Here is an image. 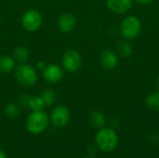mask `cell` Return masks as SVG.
<instances>
[{"label": "cell", "mask_w": 159, "mask_h": 158, "mask_svg": "<svg viewBox=\"0 0 159 158\" xmlns=\"http://www.w3.org/2000/svg\"><path fill=\"white\" fill-rule=\"evenodd\" d=\"M13 72L17 82L24 87L34 86L38 81V74L36 68L26 62L19 63L16 65Z\"/></svg>", "instance_id": "1"}, {"label": "cell", "mask_w": 159, "mask_h": 158, "mask_svg": "<svg viewBox=\"0 0 159 158\" xmlns=\"http://www.w3.org/2000/svg\"><path fill=\"white\" fill-rule=\"evenodd\" d=\"M107 7L115 13H125L132 6V0H106Z\"/></svg>", "instance_id": "11"}, {"label": "cell", "mask_w": 159, "mask_h": 158, "mask_svg": "<svg viewBox=\"0 0 159 158\" xmlns=\"http://www.w3.org/2000/svg\"><path fill=\"white\" fill-rule=\"evenodd\" d=\"M117 52L123 58H129L133 53V47L131 44L127 41H120L117 44Z\"/></svg>", "instance_id": "16"}, {"label": "cell", "mask_w": 159, "mask_h": 158, "mask_svg": "<svg viewBox=\"0 0 159 158\" xmlns=\"http://www.w3.org/2000/svg\"><path fill=\"white\" fill-rule=\"evenodd\" d=\"M96 145L105 153L114 151L118 144V137L116 131L110 128H102L96 134Z\"/></svg>", "instance_id": "2"}, {"label": "cell", "mask_w": 159, "mask_h": 158, "mask_svg": "<svg viewBox=\"0 0 159 158\" xmlns=\"http://www.w3.org/2000/svg\"><path fill=\"white\" fill-rule=\"evenodd\" d=\"M142 31L141 20L135 16L125 18L120 24V34L126 39H134Z\"/></svg>", "instance_id": "5"}, {"label": "cell", "mask_w": 159, "mask_h": 158, "mask_svg": "<svg viewBox=\"0 0 159 158\" xmlns=\"http://www.w3.org/2000/svg\"><path fill=\"white\" fill-rule=\"evenodd\" d=\"M43 17L41 13L35 8H29L24 11L20 19L22 28L29 33L36 32L41 27Z\"/></svg>", "instance_id": "4"}, {"label": "cell", "mask_w": 159, "mask_h": 158, "mask_svg": "<svg viewBox=\"0 0 159 158\" xmlns=\"http://www.w3.org/2000/svg\"><path fill=\"white\" fill-rule=\"evenodd\" d=\"M42 74L47 82L50 84H57L62 80L64 72L60 65L53 63V64L46 65V67L42 71Z\"/></svg>", "instance_id": "8"}, {"label": "cell", "mask_w": 159, "mask_h": 158, "mask_svg": "<svg viewBox=\"0 0 159 158\" xmlns=\"http://www.w3.org/2000/svg\"><path fill=\"white\" fill-rule=\"evenodd\" d=\"M40 96L45 103V106L47 107L51 106L56 101V93L52 89H45Z\"/></svg>", "instance_id": "18"}, {"label": "cell", "mask_w": 159, "mask_h": 158, "mask_svg": "<svg viewBox=\"0 0 159 158\" xmlns=\"http://www.w3.org/2000/svg\"><path fill=\"white\" fill-rule=\"evenodd\" d=\"M46 63H45V61H38L36 63H35V68H36V70H39V71H43L44 70V68L46 67Z\"/></svg>", "instance_id": "21"}, {"label": "cell", "mask_w": 159, "mask_h": 158, "mask_svg": "<svg viewBox=\"0 0 159 158\" xmlns=\"http://www.w3.org/2000/svg\"><path fill=\"white\" fill-rule=\"evenodd\" d=\"M61 64L65 71L75 73L78 71L82 65V56L75 49H68L62 56Z\"/></svg>", "instance_id": "6"}, {"label": "cell", "mask_w": 159, "mask_h": 158, "mask_svg": "<svg viewBox=\"0 0 159 158\" xmlns=\"http://www.w3.org/2000/svg\"><path fill=\"white\" fill-rule=\"evenodd\" d=\"M101 65L106 70H113L118 64L117 55L110 49H105L101 53L100 56Z\"/></svg>", "instance_id": "10"}, {"label": "cell", "mask_w": 159, "mask_h": 158, "mask_svg": "<svg viewBox=\"0 0 159 158\" xmlns=\"http://www.w3.org/2000/svg\"><path fill=\"white\" fill-rule=\"evenodd\" d=\"M28 108L32 111H40L45 107V103L41 98V96H31L28 102Z\"/></svg>", "instance_id": "17"}, {"label": "cell", "mask_w": 159, "mask_h": 158, "mask_svg": "<svg viewBox=\"0 0 159 158\" xmlns=\"http://www.w3.org/2000/svg\"><path fill=\"white\" fill-rule=\"evenodd\" d=\"M13 58L15 59L16 62L19 63H24L26 62L30 58V51L29 49L24 46H18L13 52Z\"/></svg>", "instance_id": "14"}, {"label": "cell", "mask_w": 159, "mask_h": 158, "mask_svg": "<svg viewBox=\"0 0 159 158\" xmlns=\"http://www.w3.org/2000/svg\"><path fill=\"white\" fill-rule=\"evenodd\" d=\"M157 87H158V88H159V77H158V78H157Z\"/></svg>", "instance_id": "24"}, {"label": "cell", "mask_w": 159, "mask_h": 158, "mask_svg": "<svg viewBox=\"0 0 159 158\" xmlns=\"http://www.w3.org/2000/svg\"><path fill=\"white\" fill-rule=\"evenodd\" d=\"M146 107L151 111H159V90L148 95L145 101Z\"/></svg>", "instance_id": "15"}, {"label": "cell", "mask_w": 159, "mask_h": 158, "mask_svg": "<svg viewBox=\"0 0 159 158\" xmlns=\"http://www.w3.org/2000/svg\"><path fill=\"white\" fill-rule=\"evenodd\" d=\"M0 158H7L6 152L3 151L2 149H0Z\"/></svg>", "instance_id": "23"}, {"label": "cell", "mask_w": 159, "mask_h": 158, "mask_svg": "<svg viewBox=\"0 0 159 158\" xmlns=\"http://www.w3.org/2000/svg\"><path fill=\"white\" fill-rule=\"evenodd\" d=\"M76 18L74 14L70 12H64L59 17L57 20V26L61 33L69 34L75 30L76 27Z\"/></svg>", "instance_id": "9"}, {"label": "cell", "mask_w": 159, "mask_h": 158, "mask_svg": "<svg viewBox=\"0 0 159 158\" xmlns=\"http://www.w3.org/2000/svg\"><path fill=\"white\" fill-rule=\"evenodd\" d=\"M49 121V116L44 110L32 111L26 120V129L32 134H41L48 127Z\"/></svg>", "instance_id": "3"}, {"label": "cell", "mask_w": 159, "mask_h": 158, "mask_svg": "<svg viewBox=\"0 0 159 158\" xmlns=\"http://www.w3.org/2000/svg\"><path fill=\"white\" fill-rule=\"evenodd\" d=\"M137 2H139V3H141V4H150V3H152L154 0H136Z\"/></svg>", "instance_id": "22"}, {"label": "cell", "mask_w": 159, "mask_h": 158, "mask_svg": "<svg viewBox=\"0 0 159 158\" xmlns=\"http://www.w3.org/2000/svg\"><path fill=\"white\" fill-rule=\"evenodd\" d=\"M89 124L96 128V129H102L104 127L106 119L104 115L100 112V111H93L92 113H90L89 116Z\"/></svg>", "instance_id": "13"}, {"label": "cell", "mask_w": 159, "mask_h": 158, "mask_svg": "<svg viewBox=\"0 0 159 158\" xmlns=\"http://www.w3.org/2000/svg\"><path fill=\"white\" fill-rule=\"evenodd\" d=\"M30 95H27V94H23L20 97V100H19V102L20 105L24 106V107H27L28 106V102H29V99H30Z\"/></svg>", "instance_id": "20"}, {"label": "cell", "mask_w": 159, "mask_h": 158, "mask_svg": "<svg viewBox=\"0 0 159 158\" xmlns=\"http://www.w3.org/2000/svg\"><path fill=\"white\" fill-rule=\"evenodd\" d=\"M85 158H91V157H85Z\"/></svg>", "instance_id": "25"}, {"label": "cell", "mask_w": 159, "mask_h": 158, "mask_svg": "<svg viewBox=\"0 0 159 158\" xmlns=\"http://www.w3.org/2000/svg\"><path fill=\"white\" fill-rule=\"evenodd\" d=\"M70 116V111L66 106L58 105L52 110L49 116V120L53 126L57 128H63L69 123Z\"/></svg>", "instance_id": "7"}, {"label": "cell", "mask_w": 159, "mask_h": 158, "mask_svg": "<svg viewBox=\"0 0 159 158\" xmlns=\"http://www.w3.org/2000/svg\"><path fill=\"white\" fill-rule=\"evenodd\" d=\"M4 112H5V115L7 116H8L10 118H15V117H18L20 115V107L16 103L10 102L5 106Z\"/></svg>", "instance_id": "19"}, {"label": "cell", "mask_w": 159, "mask_h": 158, "mask_svg": "<svg viewBox=\"0 0 159 158\" xmlns=\"http://www.w3.org/2000/svg\"><path fill=\"white\" fill-rule=\"evenodd\" d=\"M16 61L13 57L4 55L0 57V73L7 74L14 71L16 67Z\"/></svg>", "instance_id": "12"}]
</instances>
